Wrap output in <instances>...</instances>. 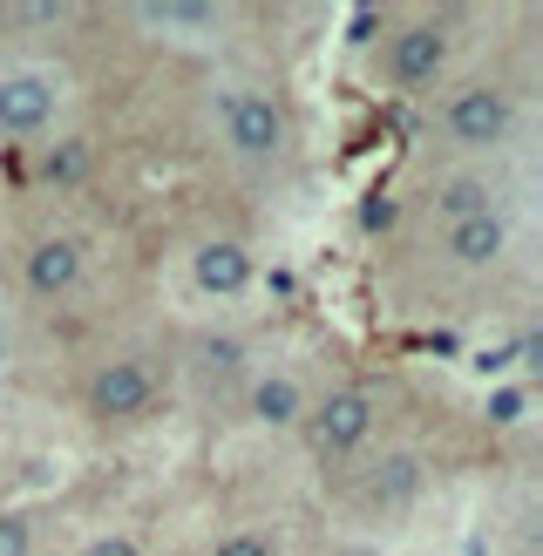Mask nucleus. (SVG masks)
<instances>
[{
  "mask_svg": "<svg viewBox=\"0 0 543 556\" xmlns=\"http://www.w3.org/2000/svg\"><path fill=\"white\" fill-rule=\"evenodd\" d=\"M211 123L225 136L231 163H244V170H279L292 156V116H286V102L272 89H258V81H217L211 89Z\"/></svg>",
  "mask_w": 543,
  "mask_h": 556,
  "instance_id": "obj_1",
  "label": "nucleus"
},
{
  "mask_svg": "<svg viewBox=\"0 0 543 556\" xmlns=\"http://www.w3.org/2000/svg\"><path fill=\"white\" fill-rule=\"evenodd\" d=\"M123 21L150 48H171V54H217L238 27L225 0H136V8H123Z\"/></svg>",
  "mask_w": 543,
  "mask_h": 556,
  "instance_id": "obj_2",
  "label": "nucleus"
},
{
  "mask_svg": "<svg viewBox=\"0 0 543 556\" xmlns=\"http://www.w3.org/2000/svg\"><path fill=\"white\" fill-rule=\"evenodd\" d=\"M299 428H306L313 462L340 468V462H353V455L374 448V434H380V401H374V387L346 380V387H333V394H319Z\"/></svg>",
  "mask_w": 543,
  "mask_h": 556,
  "instance_id": "obj_3",
  "label": "nucleus"
},
{
  "mask_svg": "<svg viewBox=\"0 0 543 556\" xmlns=\"http://www.w3.org/2000/svg\"><path fill=\"white\" fill-rule=\"evenodd\" d=\"M449 62H455V21L449 14H407V21H394V35L380 41V68H388V81L407 96L434 89V81L449 75Z\"/></svg>",
  "mask_w": 543,
  "mask_h": 556,
  "instance_id": "obj_4",
  "label": "nucleus"
},
{
  "mask_svg": "<svg viewBox=\"0 0 543 556\" xmlns=\"http://www.w3.org/2000/svg\"><path fill=\"white\" fill-rule=\"evenodd\" d=\"M516 123H523V102H516L503 81H462V89L442 96V136L455 150L489 156L516 136Z\"/></svg>",
  "mask_w": 543,
  "mask_h": 556,
  "instance_id": "obj_5",
  "label": "nucleus"
},
{
  "mask_svg": "<svg viewBox=\"0 0 543 556\" xmlns=\"http://www.w3.org/2000/svg\"><path fill=\"white\" fill-rule=\"evenodd\" d=\"M156 401H163V367L156 359H136V353L102 359L89 374V387H81V407H89L96 428H136Z\"/></svg>",
  "mask_w": 543,
  "mask_h": 556,
  "instance_id": "obj_6",
  "label": "nucleus"
},
{
  "mask_svg": "<svg viewBox=\"0 0 543 556\" xmlns=\"http://www.w3.org/2000/svg\"><path fill=\"white\" fill-rule=\"evenodd\" d=\"M62 109H68V81L48 62H0V136L35 143L62 123Z\"/></svg>",
  "mask_w": 543,
  "mask_h": 556,
  "instance_id": "obj_7",
  "label": "nucleus"
},
{
  "mask_svg": "<svg viewBox=\"0 0 543 556\" xmlns=\"http://www.w3.org/2000/svg\"><path fill=\"white\" fill-rule=\"evenodd\" d=\"M81 278H89V252H81L75 231H41V238H27V252H21V286H27V299H41V305L75 299Z\"/></svg>",
  "mask_w": 543,
  "mask_h": 556,
  "instance_id": "obj_8",
  "label": "nucleus"
},
{
  "mask_svg": "<svg viewBox=\"0 0 543 556\" xmlns=\"http://www.w3.org/2000/svg\"><path fill=\"white\" fill-rule=\"evenodd\" d=\"M252 278H258V258H252V244H244V238L217 231V238L190 244V286H198V299L231 305V299L252 292Z\"/></svg>",
  "mask_w": 543,
  "mask_h": 556,
  "instance_id": "obj_9",
  "label": "nucleus"
},
{
  "mask_svg": "<svg viewBox=\"0 0 543 556\" xmlns=\"http://www.w3.org/2000/svg\"><path fill=\"white\" fill-rule=\"evenodd\" d=\"M361 509L367 516H401V509H415L421 495H428V462L415 448H388L380 462L361 468Z\"/></svg>",
  "mask_w": 543,
  "mask_h": 556,
  "instance_id": "obj_10",
  "label": "nucleus"
},
{
  "mask_svg": "<svg viewBox=\"0 0 543 556\" xmlns=\"http://www.w3.org/2000/svg\"><path fill=\"white\" fill-rule=\"evenodd\" d=\"M442 252L455 271H496L509 258V211H476L442 225Z\"/></svg>",
  "mask_w": 543,
  "mask_h": 556,
  "instance_id": "obj_11",
  "label": "nucleus"
},
{
  "mask_svg": "<svg viewBox=\"0 0 543 556\" xmlns=\"http://www.w3.org/2000/svg\"><path fill=\"white\" fill-rule=\"evenodd\" d=\"M244 407H252L258 428H299L306 421V387H299V374H252V387H244Z\"/></svg>",
  "mask_w": 543,
  "mask_h": 556,
  "instance_id": "obj_12",
  "label": "nucleus"
},
{
  "mask_svg": "<svg viewBox=\"0 0 543 556\" xmlns=\"http://www.w3.org/2000/svg\"><path fill=\"white\" fill-rule=\"evenodd\" d=\"M35 177L48 190H81L96 177V143H89V136H54V143L35 156Z\"/></svg>",
  "mask_w": 543,
  "mask_h": 556,
  "instance_id": "obj_13",
  "label": "nucleus"
},
{
  "mask_svg": "<svg viewBox=\"0 0 543 556\" xmlns=\"http://www.w3.org/2000/svg\"><path fill=\"white\" fill-rule=\"evenodd\" d=\"M190 374H198V380H211V387L252 380V359H244V340H238V332H198V346H190Z\"/></svg>",
  "mask_w": 543,
  "mask_h": 556,
  "instance_id": "obj_14",
  "label": "nucleus"
},
{
  "mask_svg": "<svg viewBox=\"0 0 543 556\" xmlns=\"http://www.w3.org/2000/svg\"><path fill=\"white\" fill-rule=\"evenodd\" d=\"M434 211H442V225H455V217H476V211H503V198L489 190V177L449 170L442 184H434Z\"/></svg>",
  "mask_w": 543,
  "mask_h": 556,
  "instance_id": "obj_15",
  "label": "nucleus"
},
{
  "mask_svg": "<svg viewBox=\"0 0 543 556\" xmlns=\"http://www.w3.org/2000/svg\"><path fill=\"white\" fill-rule=\"evenodd\" d=\"M0 27H14V35H62V27H75V8L68 0H14V8H0Z\"/></svg>",
  "mask_w": 543,
  "mask_h": 556,
  "instance_id": "obj_16",
  "label": "nucleus"
},
{
  "mask_svg": "<svg viewBox=\"0 0 543 556\" xmlns=\"http://www.w3.org/2000/svg\"><path fill=\"white\" fill-rule=\"evenodd\" d=\"M211 556H279V536L272 530H231V536H217Z\"/></svg>",
  "mask_w": 543,
  "mask_h": 556,
  "instance_id": "obj_17",
  "label": "nucleus"
},
{
  "mask_svg": "<svg viewBox=\"0 0 543 556\" xmlns=\"http://www.w3.org/2000/svg\"><path fill=\"white\" fill-rule=\"evenodd\" d=\"M0 556H35V522L0 509Z\"/></svg>",
  "mask_w": 543,
  "mask_h": 556,
  "instance_id": "obj_18",
  "label": "nucleus"
},
{
  "mask_svg": "<svg viewBox=\"0 0 543 556\" xmlns=\"http://www.w3.org/2000/svg\"><path fill=\"white\" fill-rule=\"evenodd\" d=\"M81 556H143V543H136L129 530H102V536L81 543Z\"/></svg>",
  "mask_w": 543,
  "mask_h": 556,
  "instance_id": "obj_19",
  "label": "nucleus"
},
{
  "mask_svg": "<svg viewBox=\"0 0 543 556\" xmlns=\"http://www.w3.org/2000/svg\"><path fill=\"white\" fill-rule=\"evenodd\" d=\"M489 421H523V387H503V394H489Z\"/></svg>",
  "mask_w": 543,
  "mask_h": 556,
  "instance_id": "obj_20",
  "label": "nucleus"
},
{
  "mask_svg": "<svg viewBox=\"0 0 543 556\" xmlns=\"http://www.w3.org/2000/svg\"><path fill=\"white\" fill-rule=\"evenodd\" d=\"M14 367V305L0 299V374Z\"/></svg>",
  "mask_w": 543,
  "mask_h": 556,
  "instance_id": "obj_21",
  "label": "nucleus"
},
{
  "mask_svg": "<svg viewBox=\"0 0 543 556\" xmlns=\"http://www.w3.org/2000/svg\"><path fill=\"white\" fill-rule=\"evenodd\" d=\"M361 225H367V231H388V225H394V204H388V198H374Z\"/></svg>",
  "mask_w": 543,
  "mask_h": 556,
  "instance_id": "obj_22",
  "label": "nucleus"
}]
</instances>
